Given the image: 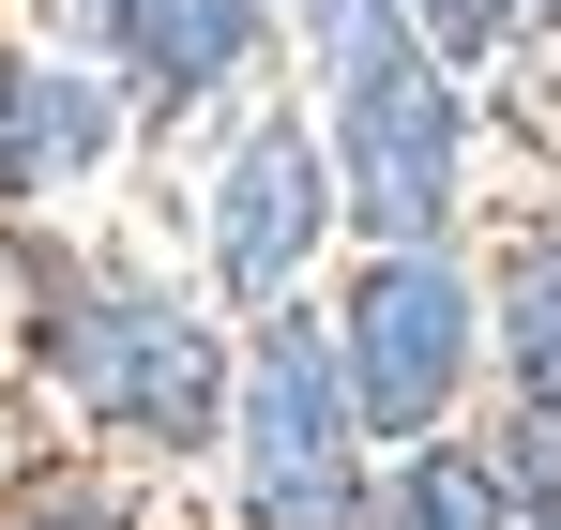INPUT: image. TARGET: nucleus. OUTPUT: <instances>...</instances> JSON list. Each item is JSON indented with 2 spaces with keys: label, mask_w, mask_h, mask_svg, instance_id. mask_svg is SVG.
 <instances>
[{
  "label": "nucleus",
  "mask_w": 561,
  "mask_h": 530,
  "mask_svg": "<svg viewBox=\"0 0 561 530\" xmlns=\"http://www.w3.org/2000/svg\"><path fill=\"white\" fill-rule=\"evenodd\" d=\"M440 197H456V91H440V61L394 46V31H350V212L379 243H425Z\"/></svg>",
  "instance_id": "f257e3e1"
},
{
  "label": "nucleus",
  "mask_w": 561,
  "mask_h": 530,
  "mask_svg": "<svg viewBox=\"0 0 561 530\" xmlns=\"http://www.w3.org/2000/svg\"><path fill=\"white\" fill-rule=\"evenodd\" d=\"M46 349H61V394L137 425V440H197L213 425V349H197L183 303H77Z\"/></svg>",
  "instance_id": "f03ea898"
},
{
  "label": "nucleus",
  "mask_w": 561,
  "mask_h": 530,
  "mask_svg": "<svg viewBox=\"0 0 561 530\" xmlns=\"http://www.w3.org/2000/svg\"><path fill=\"white\" fill-rule=\"evenodd\" d=\"M456 364H470V288L425 243H394L365 273V303H350V394H365V425L425 440V410L456 394Z\"/></svg>",
  "instance_id": "7ed1b4c3"
},
{
  "label": "nucleus",
  "mask_w": 561,
  "mask_h": 530,
  "mask_svg": "<svg viewBox=\"0 0 561 530\" xmlns=\"http://www.w3.org/2000/svg\"><path fill=\"white\" fill-rule=\"evenodd\" d=\"M243 485H259V530H350L334 379L304 334H259V364H243Z\"/></svg>",
  "instance_id": "20e7f679"
},
{
  "label": "nucleus",
  "mask_w": 561,
  "mask_h": 530,
  "mask_svg": "<svg viewBox=\"0 0 561 530\" xmlns=\"http://www.w3.org/2000/svg\"><path fill=\"white\" fill-rule=\"evenodd\" d=\"M213 212H228V228H213L228 288H259V303H274L288 273H304V243H319V152H304V122L243 137V168H228V197H213Z\"/></svg>",
  "instance_id": "39448f33"
},
{
  "label": "nucleus",
  "mask_w": 561,
  "mask_h": 530,
  "mask_svg": "<svg viewBox=\"0 0 561 530\" xmlns=\"http://www.w3.org/2000/svg\"><path fill=\"white\" fill-rule=\"evenodd\" d=\"M106 15H122V46H137L168 91H213L243 61V0H106Z\"/></svg>",
  "instance_id": "423d86ee"
},
{
  "label": "nucleus",
  "mask_w": 561,
  "mask_h": 530,
  "mask_svg": "<svg viewBox=\"0 0 561 530\" xmlns=\"http://www.w3.org/2000/svg\"><path fill=\"white\" fill-rule=\"evenodd\" d=\"M379 530H501V485L470 470V454H410L394 470V516Z\"/></svg>",
  "instance_id": "0eeeda50"
},
{
  "label": "nucleus",
  "mask_w": 561,
  "mask_h": 530,
  "mask_svg": "<svg viewBox=\"0 0 561 530\" xmlns=\"http://www.w3.org/2000/svg\"><path fill=\"white\" fill-rule=\"evenodd\" d=\"M516 379H531V410L561 425V258L516 273Z\"/></svg>",
  "instance_id": "6e6552de"
},
{
  "label": "nucleus",
  "mask_w": 561,
  "mask_h": 530,
  "mask_svg": "<svg viewBox=\"0 0 561 530\" xmlns=\"http://www.w3.org/2000/svg\"><path fill=\"white\" fill-rule=\"evenodd\" d=\"M92 137H106V106H92L77 77H46V91H31V152H61V168H77Z\"/></svg>",
  "instance_id": "1a4fd4ad"
},
{
  "label": "nucleus",
  "mask_w": 561,
  "mask_h": 530,
  "mask_svg": "<svg viewBox=\"0 0 561 530\" xmlns=\"http://www.w3.org/2000/svg\"><path fill=\"white\" fill-rule=\"evenodd\" d=\"M46 168V152H31V77H15V61H0V197H15V182Z\"/></svg>",
  "instance_id": "9d476101"
},
{
  "label": "nucleus",
  "mask_w": 561,
  "mask_h": 530,
  "mask_svg": "<svg viewBox=\"0 0 561 530\" xmlns=\"http://www.w3.org/2000/svg\"><path fill=\"white\" fill-rule=\"evenodd\" d=\"M425 31H440V46H485V31H501V0H425Z\"/></svg>",
  "instance_id": "9b49d317"
},
{
  "label": "nucleus",
  "mask_w": 561,
  "mask_h": 530,
  "mask_svg": "<svg viewBox=\"0 0 561 530\" xmlns=\"http://www.w3.org/2000/svg\"><path fill=\"white\" fill-rule=\"evenodd\" d=\"M304 15H334V31H365V0H304Z\"/></svg>",
  "instance_id": "f8f14e48"
},
{
  "label": "nucleus",
  "mask_w": 561,
  "mask_h": 530,
  "mask_svg": "<svg viewBox=\"0 0 561 530\" xmlns=\"http://www.w3.org/2000/svg\"><path fill=\"white\" fill-rule=\"evenodd\" d=\"M31 530H106V516H31Z\"/></svg>",
  "instance_id": "ddd939ff"
},
{
  "label": "nucleus",
  "mask_w": 561,
  "mask_h": 530,
  "mask_svg": "<svg viewBox=\"0 0 561 530\" xmlns=\"http://www.w3.org/2000/svg\"><path fill=\"white\" fill-rule=\"evenodd\" d=\"M0 470H15V410H0Z\"/></svg>",
  "instance_id": "4468645a"
}]
</instances>
